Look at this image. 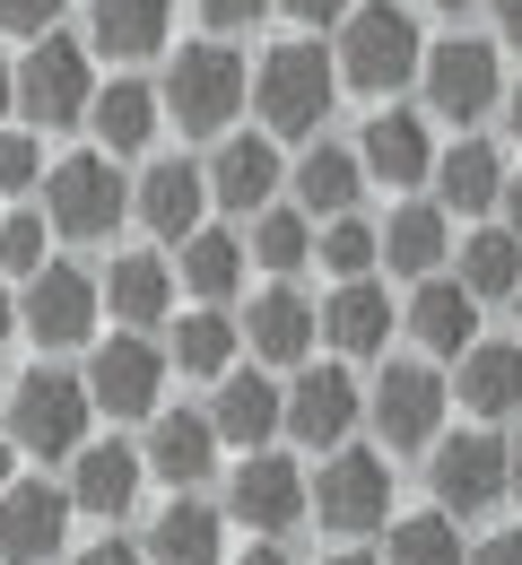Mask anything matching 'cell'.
<instances>
[{
    "mask_svg": "<svg viewBox=\"0 0 522 565\" xmlns=\"http://www.w3.org/2000/svg\"><path fill=\"white\" fill-rule=\"evenodd\" d=\"M331 87H340V62L322 44H279L262 62V78H253V105H262V122L279 140H313L322 114H331Z\"/></svg>",
    "mask_w": 522,
    "mask_h": 565,
    "instance_id": "obj_2",
    "label": "cell"
},
{
    "mask_svg": "<svg viewBox=\"0 0 522 565\" xmlns=\"http://www.w3.org/2000/svg\"><path fill=\"white\" fill-rule=\"evenodd\" d=\"M210 418H219V444H244V452H253V444H270V435L288 426V392L262 383V374H226Z\"/></svg>",
    "mask_w": 522,
    "mask_h": 565,
    "instance_id": "obj_22",
    "label": "cell"
},
{
    "mask_svg": "<svg viewBox=\"0 0 522 565\" xmlns=\"http://www.w3.org/2000/svg\"><path fill=\"white\" fill-rule=\"evenodd\" d=\"M9 96H18V78H9V62H0V114H9Z\"/></svg>",
    "mask_w": 522,
    "mask_h": 565,
    "instance_id": "obj_50",
    "label": "cell"
},
{
    "mask_svg": "<svg viewBox=\"0 0 522 565\" xmlns=\"http://www.w3.org/2000/svg\"><path fill=\"white\" fill-rule=\"evenodd\" d=\"M409 331H418L427 356H461L470 331H479V296H470L461 279H427L418 296H409Z\"/></svg>",
    "mask_w": 522,
    "mask_h": 565,
    "instance_id": "obj_24",
    "label": "cell"
},
{
    "mask_svg": "<svg viewBox=\"0 0 522 565\" xmlns=\"http://www.w3.org/2000/svg\"><path fill=\"white\" fill-rule=\"evenodd\" d=\"M427 105H436V122H479L497 96H505V78H497V44H479V35H452V44H427Z\"/></svg>",
    "mask_w": 522,
    "mask_h": 565,
    "instance_id": "obj_7",
    "label": "cell"
},
{
    "mask_svg": "<svg viewBox=\"0 0 522 565\" xmlns=\"http://www.w3.org/2000/svg\"><path fill=\"white\" fill-rule=\"evenodd\" d=\"M322 340L340 356H374L383 340H392V296L374 279H340V296L322 305Z\"/></svg>",
    "mask_w": 522,
    "mask_h": 565,
    "instance_id": "obj_23",
    "label": "cell"
},
{
    "mask_svg": "<svg viewBox=\"0 0 522 565\" xmlns=\"http://www.w3.org/2000/svg\"><path fill=\"white\" fill-rule=\"evenodd\" d=\"M358 183H366V157H349V148H305L297 157V210L305 217H349Z\"/></svg>",
    "mask_w": 522,
    "mask_h": 565,
    "instance_id": "obj_25",
    "label": "cell"
},
{
    "mask_svg": "<svg viewBox=\"0 0 522 565\" xmlns=\"http://www.w3.org/2000/svg\"><path fill=\"white\" fill-rule=\"evenodd\" d=\"M461 287H470V296H514V287H522V235H514V226H479V235H461Z\"/></svg>",
    "mask_w": 522,
    "mask_h": 565,
    "instance_id": "obj_33",
    "label": "cell"
},
{
    "mask_svg": "<svg viewBox=\"0 0 522 565\" xmlns=\"http://www.w3.org/2000/svg\"><path fill=\"white\" fill-rule=\"evenodd\" d=\"M140 479H149L140 452H122V444H87V452H78V479H71V504H78V513H96V522H122L131 495H140Z\"/></svg>",
    "mask_w": 522,
    "mask_h": 565,
    "instance_id": "obj_20",
    "label": "cell"
},
{
    "mask_svg": "<svg viewBox=\"0 0 522 565\" xmlns=\"http://www.w3.org/2000/svg\"><path fill=\"white\" fill-rule=\"evenodd\" d=\"M96 305H105V287L71 270V262H44L35 279H26V305H18V322L44 340V349H78L87 331H96Z\"/></svg>",
    "mask_w": 522,
    "mask_h": 565,
    "instance_id": "obj_10",
    "label": "cell"
},
{
    "mask_svg": "<svg viewBox=\"0 0 522 565\" xmlns=\"http://www.w3.org/2000/svg\"><path fill=\"white\" fill-rule=\"evenodd\" d=\"M497 35H505V44H522V0H497Z\"/></svg>",
    "mask_w": 522,
    "mask_h": 565,
    "instance_id": "obj_46",
    "label": "cell"
},
{
    "mask_svg": "<svg viewBox=\"0 0 522 565\" xmlns=\"http://www.w3.org/2000/svg\"><path fill=\"white\" fill-rule=\"evenodd\" d=\"M131 210V192H122V174H114V157L96 148V157H62L53 174H44V217L78 235V244H96V235H114V217Z\"/></svg>",
    "mask_w": 522,
    "mask_h": 565,
    "instance_id": "obj_5",
    "label": "cell"
},
{
    "mask_svg": "<svg viewBox=\"0 0 522 565\" xmlns=\"http://www.w3.org/2000/svg\"><path fill=\"white\" fill-rule=\"evenodd\" d=\"M445 383H436V365H383V383H374V435L392 444V452H418V444H436V426H445Z\"/></svg>",
    "mask_w": 522,
    "mask_h": 565,
    "instance_id": "obj_11",
    "label": "cell"
},
{
    "mask_svg": "<svg viewBox=\"0 0 522 565\" xmlns=\"http://www.w3.org/2000/svg\"><path fill=\"white\" fill-rule=\"evenodd\" d=\"M349 426H358V383L340 365H297V383H288V435L313 444V452H340Z\"/></svg>",
    "mask_w": 522,
    "mask_h": 565,
    "instance_id": "obj_14",
    "label": "cell"
},
{
    "mask_svg": "<svg viewBox=\"0 0 522 565\" xmlns=\"http://www.w3.org/2000/svg\"><path fill=\"white\" fill-rule=\"evenodd\" d=\"M331 565H383V557H331Z\"/></svg>",
    "mask_w": 522,
    "mask_h": 565,
    "instance_id": "obj_54",
    "label": "cell"
},
{
    "mask_svg": "<svg viewBox=\"0 0 522 565\" xmlns=\"http://www.w3.org/2000/svg\"><path fill=\"white\" fill-rule=\"evenodd\" d=\"M210 192H219L226 210H270V192H279V148L270 140H226L219 166H210Z\"/></svg>",
    "mask_w": 522,
    "mask_h": 565,
    "instance_id": "obj_26",
    "label": "cell"
},
{
    "mask_svg": "<svg viewBox=\"0 0 522 565\" xmlns=\"http://www.w3.org/2000/svg\"><path fill=\"white\" fill-rule=\"evenodd\" d=\"M313 513H322V531H349V540L383 531L392 522V470L374 452H331L313 479Z\"/></svg>",
    "mask_w": 522,
    "mask_h": 565,
    "instance_id": "obj_9",
    "label": "cell"
},
{
    "mask_svg": "<svg viewBox=\"0 0 522 565\" xmlns=\"http://www.w3.org/2000/svg\"><path fill=\"white\" fill-rule=\"evenodd\" d=\"M452 401L470 409V418H522V340H470L461 349V383H452Z\"/></svg>",
    "mask_w": 522,
    "mask_h": 565,
    "instance_id": "obj_15",
    "label": "cell"
},
{
    "mask_svg": "<svg viewBox=\"0 0 522 565\" xmlns=\"http://www.w3.org/2000/svg\"><path fill=\"white\" fill-rule=\"evenodd\" d=\"M305 504H313V495H305V470L279 461V452H244V470H235V488H226V513H235L244 531H262V540L297 531Z\"/></svg>",
    "mask_w": 522,
    "mask_h": 565,
    "instance_id": "obj_12",
    "label": "cell"
},
{
    "mask_svg": "<svg viewBox=\"0 0 522 565\" xmlns=\"http://www.w3.org/2000/svg\"><path fill=\"white\" fill-rule=\"evenodd\" d=\"M427 9H470V0H427Z\"/></svg>",
    "mask_w": 522,
    "mask_h": 565,
    "instance_id": "obj_55",
    "label": "cell"
},
{
    "mask_svg": "<svg viewBox=\"0 0 522 565\" xmlns=\"http://www.w3.org/2000/svg\"><path fill=\"white\" fill-rule=\"evenodd\" d=\"M44 174V148L26 140V131H0V192H26Z\"/></svg>",
    "mask_w": 522,
    "mask_h": 565,
    "instance_id": "obj_40",
    "label": "cell"
},
{
    "mask_svg": "<svg viewBox=\"0 0 522 565\" xmlns=\"http://www.w3.org/2000/svg\"><path fill=\"white\" fill-rule=\"evenodd\" d=\"M0 270H26V279L44 270V217H9L0 226Z\"/></svg>",
    "mask_w": 522,
    "mask_h": 565,
    "instance_id": "obj_39",
    "label": "cell"
},
{
    "mask_svg": "<svg viewBox=\"0 0 522 565\" xmlns=\"http://www.w3.org/2000/svg\"><path fill=\"white\" fill-rule=\"evenodd\" d=\"M235 565H297L288 548H253V557H235Z\"/></svg>",
    "mask_w": 522,
    "mask_h": 565,
    "instance_id": "obj_48",
    "label": "cell"
},
{
    "mask_svg": "<svg viewBox=\"0 0 522 565\" xmlns=\"http://www.w3.org/2000/svg\"><path fill=\"white\" fill-rule=\"evenodd\" d=\"M244 62L226 53V44H183L174 53V71H166V114L183 122V131H226L235 122V105H244Z\"/></svg>",
    "mask_w": 522,
    "mask_h": 565,
    "instance_id": "obj_4",
    "label": "cell"
},
{
    "mask_svg": "<svg viewBox=\"0 0 522 565\" xmlns=\"http://www.w3.org/2000/svg\"><path fill=\"white\" fill-rule=\"evenodd\" d=\"M358 157H366L374 183H392V192H418V183H436V148H427V122H418V114H374Z\"/></svg>",
    "mask_w": 522,
    "mask_h": 565,
    "instance_id": "obj_17",
    "label": "cell"
},
{
    "mask_svg": "<svg viewBox=\"0 0 522 565\" xmlns=\"http://www.w3.org/2000/svg\"><path fill=\"white\" fill-rule=\"evenodd\" d=\"M235 279H244V244L219 235V226H201V235L183 244V287H192L201 305H219V296H235Z\"/></svg>",
    "mask_w": 522,
    "mask_h": 565,
    "instance_id": "obj_34",
    "label": "cell"
},
{
    "mask_svg": "<svg viewBox=\"0 0 522 565\" xmlns=\"http://www.w3.org/2000/svg\"><path fill=\"white\" fill-rule=\"evenodd\" d=\"M87 392H96V409H114V418H149L157 392H166V356L140 340V331H114L96 365H87Z\"/></svg>",
    "mask_w": 522,
    "mask_h": 565,
    "instance_id": "obj_13",
    "label": "cell"
},
{
    "mask_svg": "<svg viewBox=\"0 0 522 565\" xmlns=\"http://www.w3.org/2000/svg\"><path fill=\"white\" fill-rule=\"evenodd\" d=\"M9 461H18V444H0V488H9Z\"/></svg>",
    "mask_w": 522,
    "mask_h": 565,
    "instance_id": "obj_52",
    "label": "cell"
},
{
    "mask_svg": "<svg viewBox=\"0 0 522 565\" xmlns=\"http://www.w3.org/2000/svg\"><path fill=\"white\" fill-rule=\"evenodd\" d=\"M166 18H174V0H96V53H114V62H140L166 44Z\"/></svg>",
    "mask_w": 522,
    "mask_h": 565,
    "instance_id": "obj_30",
    "label": "cell"
},
{
    "mask_svg": "<svg viewBox=\"0 0 522 565\" xmlns=\"http://www.w3.org/2000/svg\"><path fill=\"white\" fill-rule=\"evenodd\" d=\"M210 201H219V192H210V174H201V166H183V157L149 166V183H140V217H149L166 244H192Z\"/></svg>",
    "mask_w": 522,
    "mask_h": 565,
    "instance_id": "obj_18",
    "label": "cell"
},
{
    "mask_svg": "<svg viewBox=\"0 0 522 565\" xmlns=\"http://www.w3.org/2000/svg\"><path fill=\"white\" fill-rule=\"evenodd\" d=\"M149 565H219V513L183 488L149 531Z\"/></svg>",
    "mask_w": 522,
    "mask_h": 565,
    "instance_id": "obj_27",
    "label": "cell"
},
{
    "mask_svg": "<svg viewBox=\"0 0 522 565\" xmlns=\"http://www.w3.org/2000/svg\"><path fill=\"white\" fill-rule=\"evenodd\" d=\"M87 409H96V392L78 374H44L35 365L9 392V444L35 452V461H62V452H78V435H87Z\"/></svg>",
    "mask_w": 522,
    "mask_h": 565,
    "instance_id": "obj_3",
    "label": "cell"
},
{
    "mask_svg": "<svg viewBox=\"0 0 522 565\" xmlns=\"http://www.w3.org/2000/svg\"><path fill=\"white\" fill-rule=\"evenodd\" d=\"M279 9H288V18H305V26H331V18H349L358 0H279Z\"/></svg>",
    "mask_w": 522,
    "mask_h": 565,
    "instance_id": "obj_44",
    "label": "cell"
},
{
    "mask_svg": "<svg viewBox=\"0 0 522 565\" xmlns=\"http://www.w3.org/2000/svg\"><path fill=\"white\" fill-rule=\"evenodd\" d=\"M313 331H322V313L305 305L297 287H270V296H253V313H244V340H253L262 365H305Z\"/></svg>",
    "mask_w": 522,
    "mask_h": 565,
    "instance_id": "obj_19",
    "label": "cell"
},
{
    "mask_svg": "<svg viewBox=\"0 0 522 565\" xmlns=\"http://www.w3.org/2000/svg\"><path fill=\"white\" fill-rule=\"evenodd\" d=\"M514 495H522V435H514Z\"/></svg>",
    "mask_w": 522,
    "mask_h": 565,
    "instance_id": "obj_53",
    "label": "cell"
},
{
    "mask_svg": "<svg viewBox=\"0 0 522 565\" xmlns=\"http://www.w3.org/2000/svg\"><path fill=\"white\" fill-rule=\"evenodd\" d=\"M235 322H226L219 305H201V313H183V331H174V365L183 374H226V356H235Z\"/></svg>",
    "mask_w": 522,
    "mask_h": 565,
    "instance_id": "obj_35",
    "label": "cell"
},
{
    "mask_svg": "<svg viewBox=\"0 0 522 565\" xmlns=\"http://www.w3.org/2000/svg\"><path fill=\"white\" fill-rule=\"evenodd\" d=\"M514 495V444H497V435H452L436 444V504L445 513H488V504H505Z\"/></svg>",
    "mask_w": 522,
    "mask_h": 565,
    "instance_id": "obj_6",
    "label": "cell"
},
{
    "mask_svg": "<svg viewBox=\"0 0 522 565\" xmlns=\"http://www.w3.org/2000/svg\"><path fill=\"white\" fill-rule=\"evenodd\" d=\"M505 114H514V140H522V87H514V96H505Z\"/></svg>",
    "mask_w": 522,
    "mask_h": 565,
    "instance_id": "obj_51",
    "label": "cell"
},
{
    "mask_svg": "<svg viewBox=\"0 0 522 565\" xmlns=\"http://www.w3.org/2000/svg\"><path fill=\"white\" fill-rule=\"evenodd\" d=\"M9 322H18V305H9V287H0V340H9Z\"/></svg>",
    "mask_w": 522,
    "mask_h": 565,
    "instance_id": "obj_49",
    "label": "cell"
},
{
    "mask_svg": "<svg viewBox=\"0 0 522 565\" xmlns=\"http://www.w3.org/2000/svg\"><path fill=\"white\" fill-rule=\"evenodd\" d=\"M253 262H262V270H279V279H288V270H305V262H313L305 210H262V217H253Z\"/></svg>",
    "mask_w": 522,
    "mask_h": 565,
    "instance_id": "obj_37",
    "label": "cell"
},
{
    "mask_svg": "<svg viewBox=\"0 0 522 565\" xmlns=\"http://www.w3.org/2000/svg\"><path fill=\"white\" fill-rule=\"evenodd\" d=\"M105 305H114V322H122V331H149L157 313L174 305V270L149 262V253H122V262L105 270Z\"/></svg>",
    "mask_w": 522,
    "mask_h": 565,
    "instance_id": "obj_28",
    "label": "cell"
},
{
    "mask_svg": "<svg viewBox=\"0 0 522 565\" xmlns=\"http://www.w3.org/2000/svg\"><path fill=\"white\" fill-rule=\"evenodd\" d=\"M497 210H505V226L522 235V174H505V201H497Z\"/></svg>",
    "mask_w": 522,
    "mask_h": 565,
    "instance_id": "obj_47",
    "label": "cell"
},
{
    "mask_svg": "<svg viewBox=\"0 0 522 565\" xmlns=\"http://www.w3.org/2000/svg\"><path fill=\"white\" fill-rule=\"evenodd\" d=\"M53 18H62V0H0L9 35H53Z\"/></svg>",
    "mask_w": 522,
    "mask_h": 565,
    "instance_id": "obj_41",
    "label": "cell"
},
{
    "mask_svg": "<svg viewBox=\"0 0 522 565\" xmlns=\"http://www.w3.org/2000/svg\"><path fill=\"white\" fill-rule=\"evenodd\" d=\"M383 262H392L401 279H436V262H445V201H409V210H392V226H383Z\"/></svg>",
    "mask_w": 522,
    "mask_h": 565,
    "instance_id": "obj_29",
    "label": "cell"
},
{
    "mask_svg": "<svg viewBox=\"0 0 522 565\" xmlns=\"http://www.w3.org/2000/svg\"><path fill=\"white\" fill-rule=\"evenodd\" d=\"M62 531H71V495L53 488H0V557L9 565H44L62 548Z\"/></svg>",
    "mask_w": 522,
    "mask_h": 565,
    "instance_id": "obj_16",
    "label": "cell"
},
{
    "mask_svg": "<svg viewBox=\"0 0 522 565\" xmlns=\"http://www.w3.org/2000/svg\"><path fill=\"white\" fill-rule=\"evenodd\" d=\"M374 262H383V235H374L366 217H331L322 226V270L331 279H366Z\"/></svg>",
    "mask_w": 522,
    "mask_h": 565,
    "instance_id": "obj_38",
    "label": "cell"
},
{
    "mask_svg": "<svg viewBox=\"0 0 522 565\" xmlns=\"http://www.w3.org/2000/svg\"><path fill=\"white\" fill-rule=\"evenodd\" d=\"M262 9H270V0H201V18H210V26H253Z\"/></svg>",
    "mask_w": 522,
    "mask_h": 565,
    "instance_id": "obj_42",
    "label": "cell"
},
{
    "mask_svg": "<svg viewBox=\"0 0 522 565\" xmlns=\"http://www.w3.org/2000/svg\"><path fill=\"white\" fill-rule=\"evenodd\" d=\"M210 452H219V418H157L149 435V470L157 479H174V488H192V479H210Z\"/></svg>",
    "mask_w": 522,
    "mask_h": 565,
    "instance_id": "obj_31",
    "label": "cell"
},
{
    "mask_svg": "<svg viewBox=\"0 0 522 565\" xmlns=\"http://www.w3.org/2000/svg\"><path fill=\"white\" fill-rule=\"evenodd\" d=\"M383 565H461V531H452V513L392 522V548H383Z\"/></svg>",
    "mask_w": 522,
    "mask_h": 565,
    "instance_id": "obj_36",
    "label": "cell"
},
{
    "mask_svg": "<svg viewBox=\"0 0 522 565\" xmlns=\"http://www.w3.org/2000/svg\"><path fill=\"white\" fill-rule=\"evenodd\" d=\"M514 313H522V287H514Z\"/></svg>",
    "mask_w": 522,
    "mask_h": 565,
    "instance_id": "obj_56",
    "label": "cell"
},
{
    "mask_svg": "<svg viewBox=\"0 0 522 565\" xmlns=\"http://www.w3.org/2000/svg\"><path fill=\"white\" fill-rule=\"evenodd\" d=\"M18 105H26V122L71 131L78 114L96 105V87H87V53L62 44V35H35V53H26V71H18Z\"/></svg>",
    "mask_w": 522,
    "mask_h": 565,
    "instance_id": "obj_8",
    "label": "cell"
},
{
    "mask_svg": "<svg viewBox=\"0 0 522 565\" xmlns=\"http://www.w3.org/2000/svg\"><path fill=\"white\" fill-rule=\"evenodd\" d=\"M78 565H149V557H140L131 540H96V548H87V557H78Z\"/></svg>",
    "mask_w": 522,
    "mask_h": 565,
    "instance_id": "obj_45",
    "label": "cell"
},
{
    "mask_svg": "<svg viewBox=\"0 0 522 565\" xmlns=\"http://www.w3.org/2000/svg\"><path fill=\"white\" fill-rule=\"evenodd\" d=\"M470 565H522V531H497V540H479Z\"/></svg>",
    "mask_w": 522,
    "mask_h": 565,
    "instance_id": "obj_43",
    "label": "cell"
},
{
    "mask_svg": "<svg viewBox=\"0 0 522 565\" xmlns=\"http://www.w3.org/2000/svg\"><path fill=\"white\" fill-rule=\"evenodd\" d=\"M427 71V44H418V18L392 9V0H358L340 18V78L366 87V96H392Z\"/></svg>",
    "mask_w": 522,
    "mask_h": 565,
    "instance_id": "obj_1",
    "label": "cell"
},
{
    "mask_svg": "<svg viewBox=\"0 0 522 565\" xmlns=\"http://www.w3.org/2000/svg\"><path fill=\"white\" fill-rule=\"evenodd\" d=\"M436 201L461 217H479V210H497L505 201V157L488 140H452L445 157H436Z\"/></svg>",
    "mask_w": 522,
    "mask_h": 565,
    "instance_id": "obj_21",
    "label": "cell"
},
{
    "mask_svg": "<svg viewBox=\"0 0 522 565\" xmlns=\"http://www.w3.org/2000/svg\"><path fill=\"white\" fill-rule=\"evenodd\" d=\"M87 131L105 140V157H131V148H149V131H157V96L140 87V78L105 87V96L87 105Z\"/></svg>",
    "mask_w": 522,
    "mask_h": 565,
    "instance_id": "obj_32",
    "label": "cell"
}]
</instances>
